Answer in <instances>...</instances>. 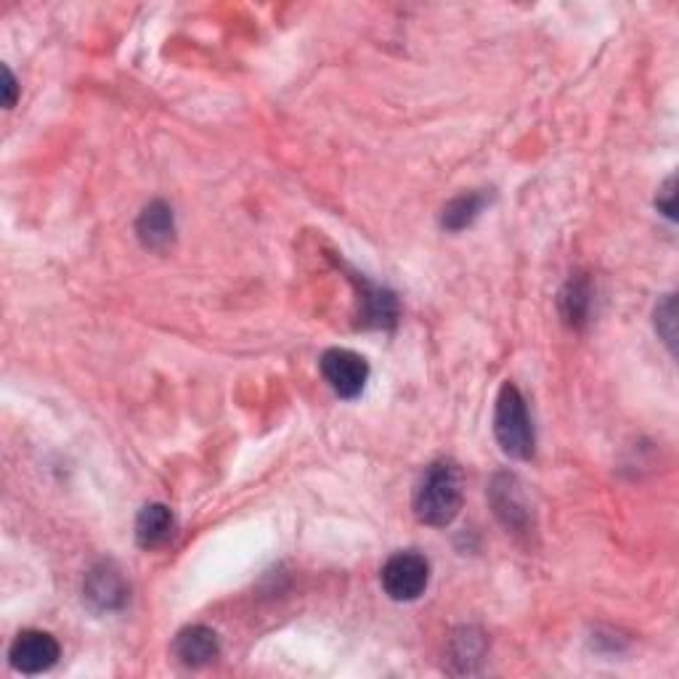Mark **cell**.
I'll use <instances>...</instances> for the list:
<instances>
[{"mask_svg":"<svg viewBox=\"0 0 679 679\" xmlns=\"http://www.w3.org/2000/svg\"><path fill=\"white\" fill-rule=\"evenodd\" d=\"M319 366L327 385L335 391V396L346 398V401L359 398L366 388V380H370L366 359L348 351V348H329V351H324Z\"/></svg>","mask_w":679,"mask_h":679,"instance_id":"4","label":"cell"},{"mask_svg":"<svg viewBox=\"0 0 679 679\" xmlns=\"http://www.w3.org/2000/svg\"><path fill=\"white\" fill-rule=\"evenodd\" d=\"M131 598V587L125 581L123 570L114 563H99L97 568L88 570L86 584H82V600L97 613L120 611Z\"/></svg>","mask_w":679,"mask_h":679,"instance_id":"5","label":"cell"},{"mask_svg":"<svg viewBox=\"0 0 679 679\" xmlns=\"http://www.w3.org/2000/svg\"><path fill=\"white\" fill-rule=\"evenodd\" d=\"M658 213H664L666 218H675V179H669L664 183V189L658 192Z\"/></svg>","mask_w":679,"mask_h":679,"instance_id":"16","label":"cell"},{"mask_svg":"<svg viewBox=\"0 0 679 679\" xmlns=\"http://www.w3.org/2000/svg\"><path fill=\"white\" fill-rule=\"evenodd\" d=\"M16 93H19L16 78L11 75L9 67H3V104H5V110H11V106L16 104Z\"/></svg>","mask_w":679,"mask_h":679,"instance_id":"17","label":"cell"},{"mask_svg":"<svg viewBox=\"0 0 679 679\" xmlns=\"http://www.w3.org/2000/svg\"><path fill=\"white\" fill-rule=\"evenodd\" d=\"M361 287H364V319L370 327H388V324L396 321V297L391 292H385L383 287H374V284L361 279Z\"/></svg>","mask_w":679,"mask_h":679,"instance_id":"14","label":"cell"},{"mask_svg":"<svg viewBox=\"0 0 679 679\" xmlns=\"http://www.w3.org/2000/svg\"><path fill=\"white\" fill-rule=\"evenodd\" d=\"M136 234L146 250H165L176 237V220L168 202L155 200L144 207L136 220Z\"/></svg>","mask_w":679,"mask_h":679,"instance_id":"8","label":"cell"},{"mask_svg":"<svg viewBox=\"0 0 679 679\" xmlns=\"http://www.w3.org/2000/svg\"><path fill=\"white\" fill-rule=\"evenodd\" d=\"M61 656V647L56 643L54 634L41 630H24L16 634L11 643L9 661L22 675H43V671L54 669Z\"/></svg>","mask_w":679,"mask_h":679,"instance_id":"6","label":"cell"},{"mask_svg":"<svg viewBox=\"0 0 679 679\" xmlns=\"http://www.w3.org/2000/svg\"><path fill=\"white\" fill-rule=\"evenodd\" d=\"M484 205H486V196L480 192L454 196V200L443 207L441 226L446 228V231H462V228H467L475 218H478L480 211H484Z\"/></svg>","mask_w":679,"mask_h":679,"instance_id":"13","label":"cell"},{"mask_svg":"<svg viewBox=\"0 0 679 679\" xmlns=\"http://www.w3.org/2000/svg\"><path fill=\"white\" fill-rule=\"evenodd\" d=\"M592 306V290L587 279H570L566 290L561 292V314L568 327H581Z\"/></svg>","mask_w":679,"mask_h":679,"instance_id":"12","label":"cell"},{"mask_svg":"<svg viewBox=\"0 0 679 679\" xmlns=\"http://www.w3.org/2000/svg\"><path fill=\"white\" fill-rule=\"evenodd\" d=\"M486 656V637L473 626H465L452 637L449 661L456 664V675H473Z\"/></svg>","mask_w":679,"mask_h":679,"instance_id":"11","label":"cell"},{"mask_svg":"<svg viewBox=\"0 0 679 679\" xmlns=\"http://www.w3.org/2000/svg\"><path fill=\"white\" fill-rule=\"evenodd\" d=\"M173 650L183 666L202 669V666H211L215 658L220 656L218 634L200 624L186 626V630L179 632V637H176Z\"/></svg>","mask_w":679,"mask_h":679,"instance_id":"7","label":"cell"},{"mask_svg":"<svg viewBox=\"0 0 679 679\" xmlns=\"http://www.w3.org/2000/svg\"><path fill=\"white\" fill-rule=\"evenodd\" d=\"M491 501H494V512L507 529L512 531H523L529 525V505H525L523 494L518 491V480L510 478V475H499L491 486Z\"/></svg>","mask_w":679,"mask_h":679,"instance_id":"9","label":"cell"},{"mask_svg":"<svg viewBox=\"0 0 679 679\" xmlns=\"http://www.w3.org/2000/svg\"><path fill=\"white\" fill-rule=\"evenodd\" d=\"M656 329L666 346L675 351V295H666L664 306L656 308Z\"/></svg>","mask_w":679,"mask_h":679,"instance_id":"15","label":"cell"},{"mask_svg":"<svg viewBox=\"0 0 679 679\" xmlns=\"http://www.w3.org/2000/svg\"><path fill=\"white\" fill-rule=\"evenodd\" d=\"M462 510V478L452 462H433L415 488V516L433 529H446Z\"/></svg>","mask_w":679,"mask_h":679,"instance_id":"1","label":"cell"},{"mask_svg":"<svg viewBox=\"0 0 679 679\" xmlns=\"http://www.w3.org/2000/svg\"><path fill=\"white\" fill-rule=\"evenodd\" d=\"M494 435L501 452L512 460H531L536 449L534 422H531L529 406H525L523 393L512 383L501 385L497 396V409H494Z\"/></svg>","mask_w":679,"mask_h":679,"instance_id":"2","label":"cell"},{"mask_svg":"<svg viewBox=\"0 0 679 679\" xmlns=\"http://www.w3.org/2000/svg\"><path fill=\"white\" fill-rule=\"evenodd\" d=\"M173 512L165 505H146L136 520V542L142 550H157L173 536Z\"/></svg>","mask_w":679,"mask_h":679,"instance_id":"10","label":"cell"},{"mask_svg":"<svg viewBox=\"0 0 679 679\" xmlns=\"http://www.w3.org/2000/svg\"><path fill=\"white\" fill-rule=\"evenodd\" d=\"M380 584L385 595L396 602L420 600L430 584V563L415 550L396 552L380 570Z\"/></svg>","mask_w":679,"mask_h":679,"instance_id":"3","label":"cell"}]
</instances>
